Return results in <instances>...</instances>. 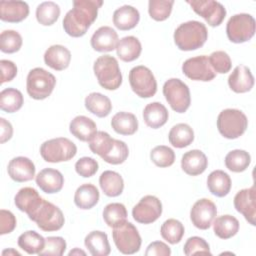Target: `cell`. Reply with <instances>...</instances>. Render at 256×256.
Here are the masks:
<instances>
[{
    "instance_id": "cell-1",
    "label": "cell",
    "mask_w": 256,
    "mask_h": 256,
    "mask_svg": "<svg viewBox=\"0 0 256 256\" xmlns=\"http://www.w3.org/2000/svg\"><path fill=\"white\" fill-rule=\"evenodd\" d=\"M102 5L101 0H74L73 8L66 13L62 22L64 31L71 37L85 35Z\"/></svg>"
},
{
    "instance_id": "cell-2",
    "label": "cell",
    "mask_w": 256,
    "mask_h": 256,
    "mask_svg": "<svg viewBox=\"0 0 256 256\" xmlns=\"http://www.w3.org/2000/svg\"><path fill=\"white\" fill-rule=\"evenodd\" d=\"M208 38L206 26L199 21H187L180 24L174 32V42L182 51L201 48Z\"/></svg>"
},
{
    "instance_id": "cell-3",
    "label": "cell",
    "mask_w": 256,
    "mask_h": 256,
    "mask_svg": "<svg viewBox=\"0 0 256 256\" xmlns=\"http://www.w3.org/2000/svg\"><path fill=\"white\" fill-rule=\"evenodd\" d=\"M28 217L30 220L34 221L41 230L46 232L60 230L65 222L64 215L60 208L43 198L28 214Z\"/></svg>"
},
{
    "instance_id": "cell-4",
    "label": "cell",
    "mask_w": 256,
    "mask_h": 256,
    "mask_svg": "<svg viewBox=\"0 0 256 256\" xmlns=\"http://www.w3.org/2000/svg\"><path fill=\"white\" fill-rule=\"evenodd\" d=\"M93 71L99 85L106 90H116L122 84V73L118 61L111 55L98 57L94 62Z\"/></svg>"
},
{
    "instance_id": "cell-5",
    "label": "cell",
    "mask_w": 256,
    "mask_h": 256,
    "mask_svg": "<svg viewBox=\"0 0 256 256\" xmlns=\"http://www.w3.org/2000/svg\"><path fill=\"white\" fill-rule=\"evenodd\" d=\"M248 127L246 115L238 109H224L217 117L219 133L227 139H236L242 136Z\"/></svg>"
},
{
    "instance_id": "cell-6",
    "label": "cell",
    "mask_w": 256,
    "mask_h": 256,
    "mask_svg": "<svg viewBox=\"0 0 256 256\" xmlns=\"http://www.w3.org/2000/svg\"><path fill=\"white\" fill-rule=\"evenodd\" d=\"M56 85V78L47 70L36 67L29 71L26 79L28 95L35 100L46 99Z\"/></svg>"
},
{
    "instance_id": "cell-7",
    "label": "cell",
    "mask_w": 256,
    "mask_h": 256,
    "mask_svg": "<svg viewBox=\"0 0 256 256\" xmlns=\"http://www.w3.org/2000/svg\"><path fill=\"white\" fill-rule=\"evenodd\" d=\"M77 153L74 142L65 137H58L47 140L40 147V155L50 163H59L71 160Z\"/></svg>"
},
{
    "instance_id": "cell-8",
    "label": "cell",
    "mask_w": 256,
    "mask_h": 256,
    "mask_svg": "<svg viewBox=\"0 0 256 256\" xmlns=\"http://www.w3.org/2000/svg\"><path fill=\"white\" fill-rule=\"evenodd\" d=\"M163 95L172 108L177 113H184L190 106L191 96L187 84L178 78L168 79L163 85Z\"/></svg>"
},
{
    "instance_id": "cell-9",
    "label": "cell",
    "mask_w": 256,
    "mask_h": 256,
    "mask_svg": "<svg viewBox=\"0 0 256 256\" xmlns=\"http://www.w3.org/2000/svg\"><path fill=\"white\" fill-rule=\"evenodd\" d=\"M256 23L252 15L247 13L235 14L227 22L226 34L233 43H244L249 41L255 34Z\"/></svg>"
},
{
    "instance_id": "cell-10",
    "label": "cell",
    "mask_w": 256,
    "mask_h": 256,
    "mask_svg": "<svg viewBox=\"0 0 256 256\" xmlns=\"http://www.w3.org/2000/svg\"><path fill=\"white\" fill-rule=\"evenodd\" d=\"M112 237L116 248L119 252L126 255H131L140 250L141 247V236L137 228L130 222L113 228Z\"/></svg>"
},
{
    "instance_id": "cell-11",
    "label": "cell",
    "mask_w": 256,
    "mask_h": 256,
    "mask_svg": "<svg viewBox=\"0 0 256 256\" xmlns=\"http://www.w3.org/2000/svg\"><path fill=\"white\" fill-rule=\"evenodd\" d=\"M129 83L133 92L141 98H150L157 91V81L152 71L143 65L133 67L129 72Z\"/></svg>"
},
{
    "instance_id": "cell-12",
    "label": "cell",
    "mask_w": 256,
    "mask_h": 256,
    "mask_svg": "<svg viewBox=\"0 0 256 256\" xmlns=\"http://www.w3.org/2000/svg\"><path fill=\"white\" fill-rule=\"evenodd\" d=\"M162 214V203L153 195H146L133 207L132 216L141 224H151Z\"/></svg>"
},
{
    "instance_id": "cell-13",
    "label": "cell",
    "mask_w": 256,
    "mask_h": 256,
    "mask_svg": "<svg viewBox=\"0 0 256 256\" xmlns=\"http://www.w3.org/2000/svg\"><path fill=\"white\" fill-rule=\"evenodd\" d=\"M193 11L205 19V21L212 27L219 26L225 16L226 9L218 1L213 0H192L187 1Z\"/></svg>"
},
{
    "instance_id": "cell-14",
    "label": "cell",
    "mask_w": 256,
    "mask_h": 256,
    "mask_svg": "<svg viewBox=\"0 0 256 256\" xmlns=\"http://www.w3.org/2000/svg\"><path fill=\"white\" fill-rule=\"evenodd\" d=\"M182 72L191 80L203 82L211 81L216 76V73L212 69L206 55H200L187 59L182 64Z\"/></svg>"
},
{
    "instance_id": "cell-15",
    "label": "cell",
    "mask_w": 256,
    "mask_h": 256,
    "mask_svg": "<svg viewBox=\"0 0 256 256\" xmlns=\"http://www.w3.org/2000/svg\"><path fill=\"white\" fill-rule=\"evenodd\" d=\"M217 215V207L213 201L202 198L194 203L190 211L192 224L201 230L208 229Z\"/></svg>"
},
{
    "instance_id": "cell-16",
    "label": "cell",
    "mask_w": 256,
    "mask_h": 256,
    "mask_svg": "<svg viewBox=\"0 0 256 256\" xmlns=\"http://www.w3.org/2000/svg\"><path fill=\"white\" fill-rule=\"evenodd\" d=\"M234 207L252 226L256 225V191L255 186L237 192L234 197Z\"/></svg>"
},
{
    "instance_id": "cell-17",
    "label": "cell",
    "mask_w": 256,
    "mask_h": 256,
    "mask_svg": "<svg viewBox=\"0 0 256 256\" xmlns=\"http://www.w3.org/2000/svg\"><path fill=\"white\" fill-rule=\"evenodd\" d=\"M8 175L16 182H27L35 176V165L27 157L18 156L10 160L7 167Z\"/></svg>"
},
{
    "instance_id": "cell-18",
    "label": "cell",
    "mask_w": 256,
    "mask_h": 256,
    "mask_svg": "<svg viewBox=\"0 0 256 256\" xmlns=\"http://www.w3.org/2000/svg\"><path fill=\"white\" fill-rule=\"evenodd\" d=\"M119 42L117 32L109 26H101L92 35L90 43L97 52H110L116 49Z\"/></svg>"
},
{
    "instance_id": "cell-19",
    "label": "cell",
    "mask_w": 256,
    "mask_h": 256,
    "mask_svg": "<svg viewBox=\"0 0 256 256\" xmlns=\"http://www.w3.org/2000/svg\"><path fill=\"white\" fill-rule=\"evenodd\" d=\"M36 184L47 194H54L63 188L64 177L59 170L53 168H45L36 175Z\"/></svg>"
},
{
    "instance_id": "cell-20",
    "label": "cell",
    "mask_w": 256,
    "mask_h": 256,
    "mask_svg": "<svg viewBox=\"0 0 256 256\" xmlns=\"http://www.w3.org/2000/svg\"><path fill=\"white\" fill-rule=\"evenodd\" d=\"M228 85L235 93H246L254 86L251 70L245 65H238L228 77Z\"/></svg>"
},
{
    "instance_id": "cell-21",
    "label": "cell",
    "mask_w": 256,
    "mask_h": 256,
    "mask_svg": "<svg viewBox=\"0 0 256 256\" xmlns=\"http://www.w3.org/2000/svg\"><path fill=\"white\" fill-rule=\"evenodd\" d=\"M29 15V6L24 1H1L0 19L4 22L18 23Z\"/></svg>"
},
{
    "instance_id": "cell-22",
    "label": "cell",
    "mask_w": 256,
    "mask_h": 256,
    "mask_svg": "<svg viewBox=\"0 0 256 256\" xmlns=\"http://www.w3.org/2000/svg\"><path fill=\"white\" fill-rule=\"evenodd\" d=\"M208 166V160L206 155L198 149L190 150L181 158V168L182 170L190 175L197 176L202 174Z\"/></svg>"
},
{
    "instance_id": "cell-23",
    "label": "cell",
    "mask_w": 256,
    "mask_h": 256,
    "mask_svg": "<svg viewBox=\"0 0 256 256\" xmlns=\"http://www.w3.org/2000/svg\"><path fill=\"white\" fill-rule=\"evenodd\" d=\"M71 61L70 51L63 45H52L44 54V62L50 68L56 71H62L68 68Z\"/></svg>"
},
{
    "instance_id": "cell-24",
    "label": "cell",
    "mask_w": 256,
    "mask_h": 256,
    "mask_svg": "<svg viewBox=\"0 0 256 256\" xmlns=\"http://www.w3.org/2000/svg\"><path fill=\"white\" fill-rule=\"evenodd\" d=\"M140 20L139 11L130 5H123L113 13V23L116 28L122 31L133 29Z\"/></svg>"
},
{
    "instance_id": "cell-25",
    "label": "cell",
    "mask_w": 256,
    "mask_h": 256,
    "mask_svg": "<svg viewBox=\"0 0 256 256\" xmlns=\"http://www.w3.org/2000/svg\"><path fill=\"white\" fill-rule=\"evenodd\" d=\"M70 133L83 142H89L97 132L96 123L84 115L76 116L69 125Z\"/></svg>"
},
{
    "instance_id": "cell-26",
    "label": "cell",
    "mask_w": 256,
    "mask_h": 256,
    "mask_svg": "<svg viewBox=\"0 0 256 256\" xmlns=\"http://www.w3.org/2000/svg\"><path fill=\"white\" fill-rule=\"evenodd\" d=\"M168 117V110L160 102L149 103L145 106L143 110L144 122L148 127L152 129H158L165 125Z\"/></svg>"
},
{
    "instance_id": "cell-27",
    "label": "cell",
    "mask_w": 256,
    "mask_h": 256,
    "mask_svg": "<svg viewBox=\"0 0 256 256\" xmlns=\"http://www.w3.org/2000/svg\"><path fill=\"white\" fill-rule=\"evenodd\" d=\"M99 191L97 187L91 183L80 185L74 194L75 205L83 210L94 207L99 201Z\"/></svg>"
},
{
    "instance_id": "cell-28",
    "label": "cell",
    "mask_w": 256,
    "mask_h": 256,
    "mask_svg": "<svg viewBox=\"0 0 256 256\" xmlns=\"http://www.w3.org/2000/svg\"><path fill=\"white\" fill-rule=\"evenodd\" d=\"M84 244L93 256H107L111 252L108 236L102 231H92L86 235Z\"/></svg>"
},
{
    "instance_id": "cell-29",
    "label": "cell",
    "mask_w": 256,
    "mask_h": 256,
    "mask_svg": "<svg viewBox=\"0 0 256 256\" xmlns=\"http://www.w3.org/2000/svg\"><path fill=\"white\" fill-rule=\"evenodd\" d=\"M84 104L90 113L99 118L108 116L112 110L111 100L99 92H92L86 96Z\"/></svg>"
},
{
    "instance_id": "cell-30",
    "label": "cell",
    "mask_w": 256,
    "mask_h": 256,
    "mask_svg": "<svg viewBox=\"0 0 256 256\" xmlns=\"http://www.w3.org/2000/svg\"><path fill=\"white\" fill-rule=\"evenodd\" d=\"M99 185L103 193L108 197L119 196L124 189V181L122 176L111 170L104 171L99 177Z\"/></svg>"
},
{
    "instance_id": "cell-31",
    "label": "cell",
    "mask_w": 256,
    "mask_h": 256,
    "mask_svg": "<svg viewBox=\"0 0 256 256\" xmlns=\"http://www.w3.org/2000/svg\"><path fill=\"white\" fill-rule=\"evenodd\" d=\"M231 185L230 176L223 170H214L208 175L207 187L214 196L224 197L228 195Z\"/></svg>"
},
{
    "instance_id": "cell-32",
    "label": "cell",
    "mask_w": 256,
    "mask_h": 256,
    "mask_svg": "<svg viewBox=\"0 0 256 256\" xmlns=\"http://www.w3.org/2000/svg\"><path fill=\"white\" fill-rule=\"evenodd\" d=\"M142 51V46L138 38L134 36H126L119 40L116 52L117 56L124 62H132L136 60Z\"/></svg>"
},
{
    "instance_id": "cell-33",
    "label": "cell",
    "mask_w": 256,
    "mask_h": 256,
    "mask_svg": "<svg viewBox=\"0 0 256 256\" xmlns=\"http://www.w3.org/2000/svg\"><path fill=\"white\" fill-rule=\"evenodd\" d=\"M111 126L120 135H133L138 129V120L134 114L122 111L112 117Z\"/></svg>"
},
{
    "instance_id": "cell-34",
    "label": "cell",
    "mask_w": 256,
    "mask_h": 256,
    "mask_svg": "<svg viewBox=\"0 0 256 256\" xmlns=\"http://www.w3.org/2000/svg\"><path fill=\"white\" fill-rule=\"evenodd\" d=\"M168 139L173 147L184 148L193 142L194 131L188 124L178 123L170 129Z\"/></svg>"
},
{
    "instance_id": "cell-35",
    "label": "cell",
    "mask_w": 256,
    "mask_h": 256,
    "mask_svg": "<svg viewBox=\"0 0 256 256\" xmlns=\"http://www.w3.org/2000/svg\"><path fill=\"white\" fill-rule=\"evenodd\" d=\"M213 231L221 239H229L235 236L239 230V221L232 215H222L214 219Z\"/></svg>"
},
{
    "instance_id": "cell-36",
    "label": "cell",
    "mask_w": 256,
    "mask_h": 256,
    "mask_svg": "<svg viewBox=\"0 0 256 256\" xmlns=\"http://www.w3.org/2000/svg\"><path fill=\"white\" fill-rule=\"evenodd\" d=\"M41 199L42 197H40L36 189L32 187H24L17 192L14 197V202L20 211L25 212L28 215Z\"/></svg>"
},
{
    "instance_id": "cell-37",
    "label": "cell",
    "mask_w": 256,
    "mask_h": 256,
    "mask_svg": "<svg viewBox=\"0 0 256 256\" xmlns=\"http://www.w3.org/2000/svg\"><path fill=\"white\" fill-rule=\"evenodd\" d=\"M45 245V238L33 230H28L18 237V246L28 254H39Z\"/></svg>"
},
{
    "instance_id": "cell-38",
    "label": "cell",
    "mask_w": 256,
    "mask_h": 256,
    "mask_svg": "<svg viewBox=\"0 0 256 256\" xmlns=\"http://www.w3.org/2000/svg\"><path fill=\"white\" fill-rule=\"evenodd\" d=\"M22 93L15 88H6L0 92V108L7 113L18 111L23 105Z\"/></svg>"
},
{
    "instance_id": "cell-39",
    "label": "cell",
    "mask_w": 256,
    "mask_h": 256,
    "mask_svg": "<svg viewBox=\"0 0 256 256\" xmlns=\"http://www.w3.org/2000/svg\"><path fill=\"white\" fill-rule=\"evenodd\" d=\"M103 219L105 223L115 228L127 221V210L122 203H110L104 207Z\"/></svg>"
},
{
    "instance_id": "cell-40",
    "label": "cell",
    "mask_w": 256,
    "mask_h": 256,
    "mask_svg": "<svg viewBox=\"0 0 256 256\" xmlns=\"http://www.w3.org/2000/svg\"><path fill=\"white\" fill-rule=\"evenodd\" d=\"M60 16V7L53 1L40 3L36 8V19L43 26L53 25Z\"/></svg>"
},
{
    "instance_id": "cell-41",
    "label": "cell",
    "mask_w": 256,
    "mask_h": 256,
    "mask_svg": "<svg viewBox=\"0 0 256 256\" xmlns=\"http://www.w3.org/2000/svg\"><path fill=\"white\" fill-rule=\"evenodd\" d=\"M251 163V156L245 150L235 149L225 156V166L230 171L239 173L245 171Z\"/></svg>"
},
{
    "instance_id": "cell-42",
    "label": "cell",
    "mask_w": 256,
    "mask_h": 256,
    "mask_svg": "<svg viewBox=\"0 0 256 256\" xmlns=\"http://www.w3.org/2000/svg\"><path fill=\"white\" fill-rule=\"evenodd\" d=\"M185 229L183 224L174 218H170L163 222L160 228L161 236L170 244H177L181 241Z\"/></svg>"
},
{
    "instance_id": "cell-43",
    "label": "cell",
    "mask_w": 256,
    "mask_h": 256,
    "mask_svg": "<svg viewBox=\"0 0 256 256\" xmlns=\"http://www.w3.org/2000/svg\"><path fill=\"white\" fill-rule=\"evenodd\" d=\"M114 139L104 131H97L93 138L88 142L90 150L99 155L101 158L104 157L112 148Z\"/></svg>"
},
{
    "instance_id": "cell-44",
    "label": "cell",
    "mask_w": 256,
    "mask_h": 256,
    "mask_svg": "<svg viewBox=\"0 0 256 256\" xmlns=\"http://www.w3.org/2000/svg\"><path fill=\"white\" fill-rule=\"evenodd\" d=\"M173 4V0H150L148 2V12L150 17L155 21L166 20L172 12Z\"/></svg>"
},
{
    "instance_id": "cell-45",
    "label": "cell",
    "mask_w": 256,
    "mask_h": 256,
    "mask_svg": "<svg viewBox=\"0 0 256 256\" xmlns=\"http://www.w3.org/2000/svg\"><path fill=\"white\" fill-rule=\"evenodd\" d=\"M22 46V37L15 30H4L0 35V50L4 53H15Z\"/></svg>"
},
{
    "instance_id": "cell-46",
    "label": "cell",
    "mask_w": 256,
    "mask_h": 256,
    "mask_svg": "<svg viewBox=\"0 0 256 256\" xmlns=\"http://www.w3.org/2000/svg\"><path fill=\"white\" fill-rule=\"evenodd\" d=\"M150 159L156 166L165 168L171 166L174 163L175 153L170 147L165 145H159L151 150Z\"/></svg>"
},
{
    "instance_id": "cell-47",
    "label": "cell",
    "mask_w": 256,
    "mask_h": 256,
    "mask_svg": "<svg viewBox=\"0 0 256 256\" xmlns=\"http://www.w3.org/2000/svg\"><path fill=\"white\" fill-rule=\"evenodd\" d=\"M128 155L129 149L127 144L121 140L114 139L111 150L104 157H102V159L109 164L118 165L125 162L128 158Z\"/></svg>"
},
{
    "instance_id": "cell-48",
    "label": "cell",
    "mask_w": 256,
    "mask_h": 256,
    "mask_svg": "<svg viewBox=\"0 0 256 256\" xmlns=\"http://www.w3.org/2000/svg\"><path fill=\"white\" fill-rule=\"evenodd\" d=\"M208 60L215 73L225 74L231 70V58L225 51L212 52L208 57Z\"/></svg>"
},
{
    "instance_id": "cell-49",
    "label": "cell",
    "mask_w": 256,
    "mask_h": 256,
    "mask_svg": "<svg viewBox=\"0 0 256 256\" xmlns=\"http://www.w3.org/2000/svg\"><path fill=\"white\" fill-rule=\"evenodd\" d=\"M66 241L60 236H50L45 238L43 250L38 254L40 256H62L66 250Z\"/></svg>"
},
{
    "instance_id": "cell-50",
    "label": "cell",
    "mask_w": 256,
    "mask_h": 256,
    "mask_svg": "<svg viewBox=\"0 0 256 256\" xmlns=\"http://www.w3.org/2000/svg\"><path fill=\"white\" fill-rule=\"evenodd\" d=\"M183 252L187 256L195 255V254L211 255L209 244L206 242L205 239L198 236H193L187 239L183 247Z\"/></svg>"
},
{
    "instance_id": "cell-51",
    "label": "cell",
    "mask_w": 256,
    "mask_h": 256,
    "mask_svg": "<svg viewBox=\"0 0 256 256\" xmlns=\"http://www.w3.org/2000/svg\"><path fill=\"white\" fill-rule=\"evenodd\" d=\"M98 162L91 157H82L75 163V170L77 174L84 178L92 177L98 171Z\"/></svg>"
},
{
    "instance_id": "cell-52",
    "label": "cell",
    "mask_w": 256,
    "mask_h": 256,
    "mask_svg": "<svg viewBox=\"0 0 256 256\" xmlns=\"http://www.w3.org/2000/svg\"><path fill=\"white\" fill-rule=\"evenodd\" d=\"M16 227V218L11 211L0 210V234H9Z\"/></svg>"
},
{
    "instance_id": "cell-53",
    "label": "cell",
    "mask_w": 256,
    "mask_h": 256,
    "mask_svg": "<svg viewBox=\"0 0 256 256\" xmlns=\"http://www.w3.org/2000/svg\"><path fill=\"white\" fill-rule=\"evenodd\" d=\"M1 67V84L12 81L17 75V66L10 60L2 59L0 61Z\"/></svg>"
},
{
    "instance_id": "cell-54",
    "label": "cell",
    "mask_w": 256,
    "mask_h": 256,
    "mask_svg": "<svg viewBox=\"0 0 256 256\" xmlns=\"http://www.w3.org/2000/svg\"><path fill=\"white\" fill-rule=\"evenodd\" d=\"M146 256H170V247L162 241H154L150 243L145 251Z\"/></svg>"
},
{
    "instance_id": "cell-55",
    "label": "cell",
    "mask_w": 256,
    "mask_h": 256,
    "mask_svg": "<svg viewBox=\"0 0 256 256\" xmlns=\"http://www.w3.org/2000/svg\"><path fill=\"white\" fill-rule=\"evenodd\" d=\"M13 135V127L9 121L0 118V142L5 143L11 139Z\"/></svg>"
},
{
    "instance_id": "cell-56",
    "label": "cell",
    "mask_w": 256,
    "mask_h": 256,
    "mask_svg": "<svg viewBox=\"0 0 256 256\" xmlns=\"http://www.w3.org/2000/svg\"><path fill=\"white\" fill-rule=\"evenodd\" d=\"M2 255L3 256L4 255H8V256H10V255H18V256H20V253L18 251H16L15 249H13V248H9V249H6V250L2 251Z\"/></svg>"
},
{
    "instance_id": "cell-57",
    "label": "cell",
    "mask_w": 256,
    "mask_h": 256,
    "mask_svg": "<svg viewBox=\"0 0 256 256\" xmlns=\"http://www.w3.org/2000/svg\"><path fill=\"white\" fill-rule=\"evenodd\" d=\"M80 254L86 255V252H84L83 250H80V249H78V248H74L73 250H71V251L68 253L69 256H71V255H80Z\"/></svg>"
}]
</instances>
